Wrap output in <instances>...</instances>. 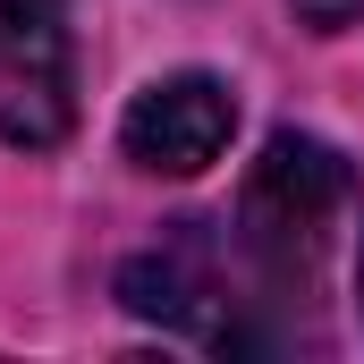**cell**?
<instances>
[{
    "mask_svg": "<svg viewBox=\"0 0 364 364\" xmlns=\"http://www.w3.org/2000/svg\"><path fill=\"white\" fill-rule=\"evenodd\" d=\"M356 288H364V255H356Z\"/></svg>",
    "mask_w": 364,
    "mask_h": 364,
    "instance_id": "8992f818",
    "label": "cell"
},
{
    "mask_svg": "<svg viewBox=\"0 0 364 364\" xmlns=\"http://www.w3.org/2000/svg\"><path fill=\"white\" fill-rule=\"evenodd\" d=\"M348 195H356V170H348L339 144H322L305 127H279L237 186V255L272 288H305L339 212H348Z\"/></svg>",
    "mask_w": 364,
    "mask_h": 364,
    "instance_id": "6da1fadb",
    "label": "cell"
},
{
    "mask_svg": "<svg viewBox=\"0 0 364 364\" xmlns=\"http://www.w3.org/2000/svg\"><path fill=\"white\" fill-rule=\"evenodd\" d=\"M119 305L186 331L195 348H246V322L229 305V272H220V246H212V220H170L144 255L119 263Z\"/></svg>",
    "mask_w": 364,
    "mask_h": 364,
    "instance_id": "3957f363",
    "label": "cell"
},
{
    "mask_svg": "<svg viewBox=\"0 0 364 364\" xmlns=\"http://www.w3.org/2000/svg\"><path fill=\"white\" fill-rule=\"evenodd\" d=\"M229 136H237V93L212 68H178V77L144 85L127 102V119H119L127 161L153 170V178H203L229 153Z\"/></svg>",
    "mask_w": 364,
    "mask_h": 364,
    "instance_id": "277c9868",
    "label": "cell"
},
{
    "mask_svg": "<svg viewBox=\"0 0 364 364\" xmlns=\"http://www.w3.org/2000/svg\"><path fill=\"white\" fill-rule=\"evenodd\" d=\"M296 17L322 26V34H339V26H364V0H296Z\"/></svg>",
    "mask_w": 364,
    "mask_h": 364,
    "instance_id": "5b68a950",
    "label": "cell"
},
{
    "mask_svg": "<svg viewBox=\"0 0 364 364\" xmlns=\"http://www.w3.org/2000/svg\"><path fill=\"white\" fill-rule=\"evenodd\" d=\"M77 127V17L68 0H0V144L51 153Z\"/></svg>",
    "mask_w": 364,
    "mask_h": 364,
    "instance_id": "7a4b0ae2",
    "label": "cell"
}]
</instances>
